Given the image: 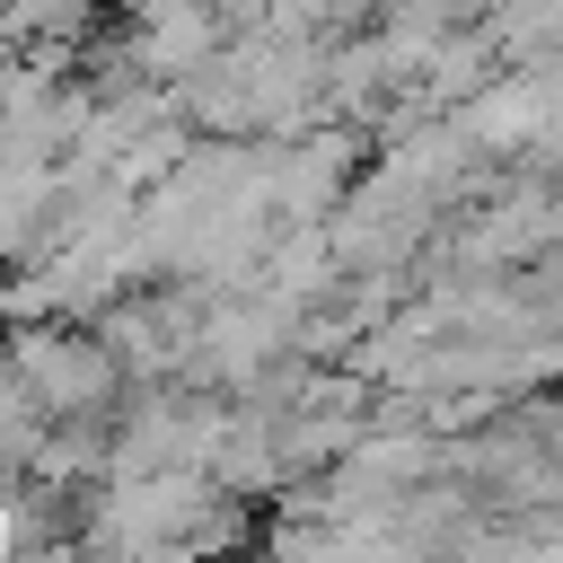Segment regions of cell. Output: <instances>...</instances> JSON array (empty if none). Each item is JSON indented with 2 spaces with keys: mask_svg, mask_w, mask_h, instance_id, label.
Instances as JSON below:
<instances>
[{
  "mask_svg": "<svg viewBox=\"0 0 563 563\" xmlns=\"http://www.w3.org/2000/svg\"><path fill=\"white\" fill-rule=\"evenodd\" d=\"M0 545H9V519H0Z\"/></svg>",
  "mask_w": 563,
  "mask_h": 563,
  "instance_id": "obj_1",
  "label": "cell"
}]
</instances>
